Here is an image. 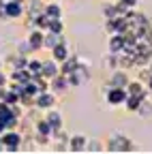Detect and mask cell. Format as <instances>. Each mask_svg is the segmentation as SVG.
Segmentation results:
<instances>
[{"label":"cell","instance_id":"1","mask_svg":"<svg viewBox=\"0 0 152 154\" xmlns=\"http://www.w3.org/2000/svg\"><path fill=\"white\" fill-rule=\"evenodd\" d=\"M105 150L107 152H135L137 148H135V143H133L129 137L113 133L111 137L107 139V143H105Z\"/></svg>","mask_w":152,"mask_h":154},{"label":"cell","instance_id":"2","mask_svg":"<svg viewBox=\"0 0 152 154\" xmlns=\"http://www.w3.org/2000/svg\"><path fill=\"white\" fill-rule=\"evenodd\" d=\"M126 99H129V92H126V88H107L105 101H107L109 105H113V107H120V105H124V103H126Z\"/></svg>","mask_w":152,"mask_h":154},{"label":"cell","instance_id":"3","mask_svg":"<svg viewBox=\"0 0 152 154\" xmlns=\"http://www.w3.org/2000/svg\"><path fill=\"white\" fill-rule=\"evenodd\" d=\"M67 77H69L71 88H79L82 84H86V82L90 79V69H86V66L82 64V60H79V66L75 69L71 75H67Z\"/></svg>","mask_w":152,"mask_h":154},{"label":"cell","instance_id":"4","mask_svg":"<svg viewBox=\"0 0 152 154\" xmlns=\"http://www.w3.org/2000/svg\"><path fill=\"white\" fill-rule=\"evenodd\" d=\"M0 139H2L7 152H17V150H20V146H22V135L15 133V131H11V128H9L7 133L0 135Z\"/></svg>","mask_w":152,"mask_h":154},{"label":"cell","instance_id":"5","mask_svg":"<svg viewBox=\"0 0 152 154\" xmlns=\"http://www.w3.org/2000/svg\"><path fill=\"white\" fill-rule=\"evenodd\" d=\"M129 82H131V77L126 75V71L124 69H116L111 73V77L107 79V88H126Z\"/></svg>","mask_w":152,"mask_h":154},{"label":"cell","instance_id":"6","mask_svg":"<svg viewBox=\"0 0 152 154\" xmlns=\"http://www.w3.org/2000/svg\"><path fill=\"white\" fill-rule=\"evenodd\" d=\"M71 88V84H69V77L67 75H58V77H54V79H49V90L54 92V94H64L67 90Z\"/></svg>","mask_w":152,"mask_h":154},{"label":"cell","instance_id":"7","mask_svg":"<svg viewBox=\"0 0 152 154\" xmlns=\"http://www.w3.org/2000/svg\"><path fill=\"white\" fill-rule=\"evenodd\" d=\"M7 19H17V17H22L26 13V2H17V0H9L7 7Z\"/></svg>","mask_w":152,"mask_h":154},{"label":"cell","instance_id":"8","mask_svg":"<svg viewBox=\"0 0 152 154\" xmlns=\"http://www.w3.org/2000/svg\"><path fill=\"white\" fill-rule=\"evenodd\" d=\"M54 101H56L54 92L45 90V92H41V94H36V99H34V107H36V109H51V107H54Z\"/></svg>","mask_w":152,"mask_h":154},{"label":"cell","instance_id":"9","mask_svg":"<svg viewBox=\"0 0 152 154\" xmlns=\"http://www.w3.org/2000/svg\"><path fill=\"white\" fill-rule=\"evenodd\" d=\"M69 152H88V139L84 135H71L69 137Z\"/></svg>","mask_w":152,"mask_h":154},{"label":"cell","instance_id":"10","mask_svg":"<svg viewBox=\"0 0 152 154\" xmlns=\"http://www.w3.org/2000/svg\"><path fill=\"white\" fill-rule=\"evenodd\" d=\"M43 77H47V79H54V77L60 75V62L58 60H43V71H41Z\"/></svg>","mask_w":152,"mask_h":154},{"label":"cell","instance_id":"11","mask_svg":"<svg viewBox=\"0 0 152 154\" xmlns=\"http://www.w3.org/2000/svg\"><path fill=\"white\" fill-rule=\"evenodd\" d=\"M126 47V36L124 34H111L109 38V54H122Z\"/></svg>","mask_w":152,"mask_h":154},{"label":"cell","instance_id":"12","mask_svg":"<svg viewBox=\"0 0 152 154\" xmlns=\"http://www.w3.org/2000/svg\"><path fill=\"white\" fill-rule=\"evenodd\" d=\"M26 13L30 15V19H36L39 15L45 13V5L41 2V0H30V2L26 5Z\"/></svg>","mask_w":152,"mask_h":154},{"label":"cell","instance_id":"13","mask_svg":"<svg viewBox=\"0 0 152 154\" xmlns=\"http://www.w3.org/2000/svg\"><path fill=\"white\" fill-rule=\"evenodd\" d=\"M51 58H54V60H58V62H64L67 58H69V43L67 41H60L58 45L51 49Z\"/></svg>","mask_w":152,"mask_h":154},{"label":"cell","instance_id":"14","mask_svg":"<svg viewBox=\"0 0 152 154\" xmlns=\"http://www.w3.org/2000/svg\"><path fill=\"white\" fill-rule=\"evenodd\" d=\"M43 38H45V30H39V28H34V32H30L28 36V43L32 45V49H41L43 47Z\"/></svg>","mask_w":152,"mask_h":154},{"label":"cell","instance_id":"15","mask_svg":"<svg viewBox=\"0 0 152 154\" xmlns=\"http://www.w3.org/2000/svg\"><path fill=\"white\" fill-rule=\"evenodd\" d=\"M77 66H79V60H77L75 56H69L64 62H60V73H62V75H71Z\"/></svg>","mask_w":152,"mask_h":154},{"label":"cell","instance_id":"16","mask_svg":"<svg viewBox=\"0 0 152 154\" xmlns=\"http://www.w3.org/2000/svg\"><path fill=\"white\" fill-rule=\"evenodd\" d=\"M45 120L51 124V128H54V131L62 128V116H60V111H56V109H49V111H47V116H45Z\"/></svg>","mask_w":152,"mask_h":154},{"label":"cell","instance_id":"17","mask_svg":"<svg viewBox=\"0 0 152 154\" xmlns=\"http://www.w3.org/2000/svg\"><path fill=\"white\" fill-rule=\"evenodd\" d=\"M60 41H62L60 34H56V32H51V30H45V38H43V47H45V49H54Z\"/></svg>","mask_w":152,"mask_h":154},{"label":"cell","instance_id":"18","mask_svg":"<svg viewBox=\"0 0 152 154\" xmlns=\"http://www.w3.org/2000/svg\"><path fill=\"white\" fill-rule=\"evenodd\" d=\"M148 99V96H146ZM141 96H133V94H129V99H126V103H124V107L129 109V111H137L139 109V105H141Z\"/></svg>","mask_w":152,"mask_h":154},{"label":"cell","instance_id":"19","mask_svg":"<svg viewBox=\"0 0 152 154\" xmlns=\"http://www.w3.org/2000/svg\"><path fill=\"white\" fill-rule=\"evenodd\" d=\"M45 15H47V17H51V19H58V17L62 15L60 5H45Z\"/></svg>","mask_w":152,"mask_h":154},{"label":"cell","instance_id":"20","mask_svg":"<svg viewBox=\"0 0 152 154\" xmlns=\"http://www.w3.org/2000/svg\"><path fill=\"white\" fill-rule=\"evenodd\" d=\"M28 71H30V75H41V71H43V60H28V66H26Z\"/></svg>","mask_w":152,"mask_h":154},{"label":"cell","instance_id":"21","mask_svg":"<svg viewBox=\"0 0 152 154\" xmlns=\"http://www.w3.org/2000/svg\"><path fill=\"white\" fill-rule=\"evenodd\" d=\"M47 30H51V32H56V34H62V30H64V26H62V19H60V17H58V19H51V17H49Z\"/></svg>","mask_w":152,"mask_h":154},{"label":"cell","instance_id":"22","mask_svg":"<svg viewBox=\"0 0 152 154\" xmlns=\"http://www.w3.org/2000/svg\"><path fill=\"white\" fill-rule=\"evenodd\" d=\"M150 111H152V105L148 103V99H144V101H141V105H139V109H137V113L146 118V116H150Z\"/></svg>","mask_w":152,"mask_h":154},{"label":"cell","instance_id":"23","mask_svg":"<svg viewBox=\"0 0 152 154\" xmlns=\"http://www.w3.org/2000/svg\"><path fill=\"white\" fill-rule=\"evenodd\" d=\"M103 150H105V146L101 141H97V139L88 141V152H103Z\"/></svg>","mask_w":152,"mask_h":154},{"label":"cell","instance_id":"24","mask_svg":"<svg viewBox=\"0 0 152 154\" xmlns=\"http://www.w3.org/2000/svg\"><path fill=\"white\" fill-rule=\"evenodd\" d=\"M32 51H34V49H32V45H30L28 41L20 45V54H22V56H28V54H32Z\"/></svg>","mask_w":152,"mask_h":154},{"label":"cell","instance_id":"25","mask_svg":"<svg viewBox=\"0 0 152 154\" xmlns=\"http://www.w3.org/2000/svg\"><path fill=\"white\" fill-rule=\"evenodd\" d=\"M118 2H122L126 9H135L137 7V2H139V0H118Z\"/></svg>","mask_w":152,"mask_h":154},{"label":"cell","instance_id":"26","mask_svg":"<svg viewBox=\"0 0 152 154\" xmlns=\"http://www.w3.org/2000/svg\"><path fill=\"white\" fill-rule=\"evenodd\" d=\"M146 88H148V92L152 94V73L148 71V77H146Z\"/></svg>","mask_w":152,"mask_h":154},{"label":"cell","instance_id":"27","mask_svg":"<svg viewBox=\"0 0 152 154\" xmlns=\"http://www.w3.org/2000/svg\"><path fill=\"white\" fill-rule=\"evenodd\" d=\"M9 131V124H7V120L5 118H0V135H2V133H7Z\"/></svg>","mask_w":152,"mask_h":154},{"label":"cell","instance_id":"28","mask_svg":"<svg viewBox=\"0 0 152 154\" xmlns=\"http://www.w3.org/2000/svg\"><path fill=\"white\" fill-rule=\"evenodd\" d=\"M7 82H9V79H7V75H5V73H0V88H5Z\"/></svg>","mask_w":152,"mask_h":154}]
</instances>
